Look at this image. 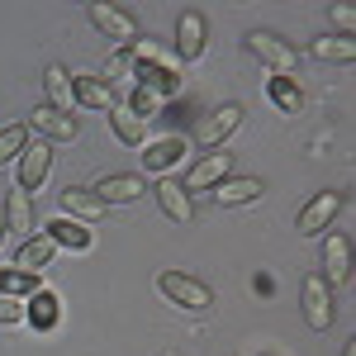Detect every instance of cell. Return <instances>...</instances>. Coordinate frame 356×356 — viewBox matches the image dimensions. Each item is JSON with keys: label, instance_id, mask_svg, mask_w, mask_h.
<instances>
[{"label": "cell", "instance_id": "1", "mask_svg": "<svg viewBox=\"0 0 356 356\" xmlns=\"http://www.w3.org/2000/svg\"><path fill=\"white\" fill-rule=\"evenodd\" d=\"M247 53L257 57L261 67H271V76H295V67H300V48L285 43L271 29H252L247 33Z\"/></svg>", "mask_w": 356, "mask_h": 356}, {"label": "cell", "instance_id": "2", "mask_svg": "<svg viewBox=\"0 0 356 356\" xmlns=\"http://www.w3.org/2000/svg\"><path fill=\"white\" fill-rule=\"evenodd\" d=\"M157 295H162V300H171L176 309H191V314L214 309V290H209L204 280L186 275V271H157Z\"/></svg>", "mask_w": 356, "mask_h": 356}, {"label": "cell", "instance_id": "3", "mask_svg": "<svg viewBox=\"0 0 356 356\" xmlns=\"http://www.w3.org/2000/svg\"><path fill=\"white\" fill-rule=\"evenodd\" d=\"M48 171H53V143L29 138L24 152L15 157V191H19V195H38V191H43V181H48Z\"/></svg>", "mask_w": 356, "mask_h": 356}, {"label": "cell", "instance_id": "4", "mask_svg": "<svg viewBox=\"0 0 356 356\" xmlns=\"http://www.w3.org/2000/svg\"><path fill=\"white\" fill-rule=\"evenodd\" d=\"M300 304H304V323H309L314 332H328V328H332V318H337V304H332V285H328V280H323L318 271L304 275Z\"/></svg>", "mask_w": 356, "mask_h": 356}, {"label": "cell", "instance_id": "5", "mask_svg": "<svg viewBox=\"0 0 356 356\" xmlns=\"http://www.w3.org/2000/svg\"><path fill=\"white\" fill-rule=\"evenodd\" d=\"M342 214V191H318L304 200V209L295 214V233L304 238H318V233H328L332 219Z\"/></svg>", "mask_w": 356, "mask_h": 356}, {"label": "cell", "instance_id": "6", "mask_svg": "<svg viewBox=\"0 0 356 356\" xmlns=\"http://www.w3.org/2000/svg\"><path fill=\"white\" fill-rule=\"evenodd\" d=\"M134 81L143 86V90H152L157 100H166V95H176L181 90V67H176V57H147V62H134Z\"/></svg>", "mask_w": 356, "mask_h": 356}, {"label": "cell", "instance_id": "7", "mask_svg": "<svg viewBox=\"0 0 356 356\" xmlns=\"http://www.w3.org/2000/svg\"><path fill=\"white\" fill-rule=\"evenodd\" d=\"M86 19L100 29L105 38H114L119 48H134L138 43V19L124 5H100V0H95V5H86Z\"/></svg>", "mask_w": 356, "mask_h": 356}, {"label": "cell", "instance_id": "8", "mask_svg": "<svg viewBox=\"0 0 356 356\" xmlns=\"http://www.w3.org/2000/svg\"><path fill=\"white\" fill-rule=\"evenodd\" d=\"M204 43H209L204 10H181V19H176V62H200Z\"/></svg>", "mask_w": 356, "mask_h": 356}, {"label": "cell", "instance_id": "9", "mask_svg": "<svg viewBox=\"0 0 356 356\" xmlns=\"http://www.w3.org/2000/svg\"><path fill=\"white\" fill-rule=\"evenodd\" d=\"M228 171H233V152H223V147H214V152H204L200 162L186 171V181H181V191L186 195H200V191H214L219 181H228Z\"/></svg>", "mask_w": 356, "mask_h": 356}, {"label": "cell", "instance_id": "10", "mask_svg": "<svg viewBox=\"0 0 356 356\" xmlns=\"http://www.w3.org/2000/svg\"><path fill=\"white\" fill-rule=\"evenodd\" d=\"M90 195H95L105 209H110V204H134V200L147 195V181H143L138 171H119V176H100Z\"/></svg>", "mask_w": 356, "mask_h": 356}, {"label": "cell", "instance_id": "11", "mask_svg": "<svg viewBox=\"0 0 356 356\" xmlns=\"http://www.w3.org/2000/svg\"><path fill=\"white\" fill-rule=\"evenodd\" d=\"M72 105H81V110H105L110 114L119 100H114V86L100 76V72H81V76H72Z\"/></svg>", "mask_w": 356, "mask_h": 356}, {"label": "cell", "instance_id": "12", "mask_svg": "<svg viewBox=\"0 0 356 356\" xmlns=\"http://www.w3.org/2000/svg\"><path fill=\"white\" fill-rule=\"evenodd\" d=\"M323 280L328 285H347L352 280V238L347 233H332L328 228V238H323Z\"/></svg>", "mask_w": 356, "mask_h": 356}, {"label": "cell", "instance_id": "13", "mask_svg": "<svg viewBox=\"0 0 356 356\" xmlns=\"http://www.w3.org/2000/svg\"><path fill=\"white\" fill-rule=\"evenodd\" d=\"M238 129H243V105H233V100H228V105H219V110L200 124V143H204V152L223 147V143L238 134Z\"/></svg>", "mask_w": 356, "mask_h": 356}, {"label": "cell", "instance_id": "14", "mask_svg": "<svg viewBox=\"0 0 356 356\" xmlns=\"http://www.w3.org/2000/svg\"><path fill=\"white\" fill-rule=\"evenodd\" d=\"M266 195V181L261 176H228L214 186V204L219 209H243V204H257Z\"/></svg>", "mask_w": 356, "mask_h": 356}, {"label": "cell", "instance_id": "15", "mask_svg": "<svg viewBox=\"0 0 356 356\" xmlns=\"http://www.w3.org/2000/svg\"><path fill=\"white\" fill-rule=\"evenodd\" d=\"M29 134H38L43 143H53V138L72 143V138L81 134V124H76L72 114H62V110H48V105H38V110L29 114Z\"/></svg>", "mask_w": 356, "mask_h": 356}, {"label": "cell", "instance_id": "16", "mask_svg": "<svg viewBox=\"0 0 356 356\" xmlns=\"http://www.w3.org/2000/svg\"><path fill=\"white\" fill-rule=\"evenodd\" d=\"M181 157H186V138L181 134H166V138H157V143H143V171H152V176H166Z\"/></svg>", "mask_w": 356, "mask_h": 356}, {"label": "cell", "instance_id": "17", "mask_svg": "<svg viewBox=\"0 0 356 356\" xmlns=\"http://www.w3.org/2000/svg\"><path fill=\"white\" fill-rule=\"evenodd\" d=\"M152 195H157V204H162V214H166L171 223H191V219H195V200L181 191V181H171V176H157Z\"/></svg>", "mask_w": 356, "mask_h": 356}, {"label": "cell", "instance_id": "18", "mask_svg": "<svg viewBox=\"0 0 356 356\" xmlns=\"http://www.w3.org/2000/svg\"><path fill=\"white\" fill-rule=\"evenodd\" d=\"M57 257V247L48 233H33V238H24L19 243V252H15V271H24V275H38L48 261Z\"/></svg>", "mask_w": 356, "mask_h": 356}, {"label": "cell", "instance_id": "19", "mask_svg": "<svg viewBox=\"0 0 356 356\" xmlns=\"http://www.w3.org/2000/svg\"><path fill=\"white\" fill-rule=\"evenodd\" d=\"M43 105L48 110H62V114H72V72L62 67V62H48L43 67Z\"/></svg>", "mask_w": 356, "mask_h": 356}, {"label": "cell", "instance_id": "20", "mask_svg": "<svg viewBox=\"0 0 356 356\" xmlns=\"http://www.w3.org/2000/svg\"><path fill=\"white\" fill-rule=\"evenodd\" d=\"M43 233L53 238V247H67V252H90V228H86V223H76V219H62V214H57Z\"/></svg>", "mask_w": 356, "mask_h": 356}, {"label": "cell", "instance_id": "21", "mask_svg": "<svg viewBox=\"0 0 356 356\" xmlns=\"http://www.w3.org/2000/svg\"><path fill=\"white\" fill-rule=\"evenodd\" d=\"M266 95H271L275 110L290 114V119L304 110V90H300V81H295V76H271V81H266Z\"/></svg>", "mask_w": 356, "mask_h": 356}, {"label": "cell", "instance_id": "22", "mask_svg": "<svg viewBox=\"0 0 356 356\" xmlns=\"http://www.w3.org/2000/svg\"><path fill=\"white\" fill-rule=\"evenodd\" d=\"M0 209H5V233H19V238H24V233H33V200H29V195L10 191Z\"/></svg>", "mask_w": 356, "mask_h": 356}, {"label": "cell", "instance_id": "23", "mask_svg": "<svg viewBox=\"0 0 356 356\" xmlns=\"http://www.w3.org/2000/svg\"><path fill=\"white\" fill-rule=\"evenodd\" d=\"M309 57H314V62H342V67H347V62H356V38H342V33L328 38V33H323V38L309 43Z\"/></svg>", "mask_w": 356, "mask_h": 356}, {"label": "cell", "instance_id": "24", "mask_svg": "<svg viewBox=\"0 0 356 356\" xmlns=\"http://www.w3.org/2000/svg\"><path fill=\"white\" fill-rule=\"evenodd\" d=\"M110 129H114V138H119L124 147H143V143H147V124H143L138 114H129L124 105L110 110Z\"/></svg>", "mask_w": 356, "mask_h": 356}, {"label": "cell", "instance_id": "25", "mask_svg": "<svg viewBox=\"0 0 356 356\" xmlns=\"http://www.w3.org/2000/svg\"><path fill=\"white\" fill-rule=\"evenodd\" d=\"M62 209L76 214V223H81V219H105V204L86 191V186H67V191H62Z\"/></svg>", "mask_w": 356, "mask_h": 356}, {"label": "cell", "instance_id": "26", "mask_svg": "<svg viewBox=\"0 0 356 356\" xmlns=\"http://www.w3.org/2000/svg\"><path fill=\"white\" fill-rule=\"evenodd\" d=\"M57 314H62V304H57V295H48V290H38V295L29 300V309H24V318H29L38 332L57 328Z\"/></svg>", "mask_w": 356, "mask_h": 356}, {"label": "cell", "instance_id": "27", "mask_svg": "<svg viewBox=\"0 0 356 356\" xmlns=\"http://www.w3.org/2000/svg\"><path fill=\"white\" fill-rule=\"evenodd\" d=\"M38 290H43L38 275H24V271H15V266L0 271V295H5V300H24V295H38Z\"/></svg>", "mask_w": 356, "mask_h": 356}, {"label": "cell", "instance_id": "28", "mask_svg": "<svg viewBox=\"0 0 356 356\" xmlns=\"http://www.w3.org/2000/svg\"><path fill=\"white\" fill-rule=\"evenodd\" d=\"M24 143H29V124H5V129H0V166L15 162V157L24 152Z\"/></svg>", "mask_w": 356, "mask_h": 356}, {"label": "cell", "instance_id": "29", "mask_svg": "<svg viewBox=\"0 0 356 356\" xmlns=\"http://www.w3.org/2000/svg\"><path fill=\"white\" fill-rule=\"evenodd\" d=\"M124 110L138 114V119L147 124V119H152V110H157V95H152V90H143V86H134V95H129V105H124Z\"/></svg>", "mask_w": 356, "mask_h": 356}, {"label": "cell", "instance_id": "30", "mask_svg": "<svg viewBox=\"0 0 356 356\" xmlns=\"http://www.w3.org/2000/svg\"><path fill=\"white\" fill-rule=\"evenodd\" d=\"M24 323V300H5L0 295V328H19Z\"/></svg>", "mask_w": 356, "mask_h": 356}, {"label": "cell", "instance_id": "31", "mask_svg": "<svg viewBox=\"0 0 356 356\" xmlns=\"http://www.w3.org/2000/svg\"><path fill=\"white\" fill-rule=\"evenodd\" d=\"M124 72H134V57H129V48H119V53L105 62V72H100V76L110 81V76H124Z\"/></svg>", "mask_w": 356, "mask_h": 356}, {"label": "cell", "instance_id": "32", "mask_svg": "<svg viewBox=\"0 0 356 356\" xmlns=\"http://www.w3.org/2000/svg\"><path fill=\"white\" fill-rule=\"evenodd\" d=\"M332 24L342 29V38H352V24H356V10H352V5H332Z\"/></svg>", "mask_w": 356, "mask_h": 356}, {"label": "cell", "instance_id": "33", "mask_svg": "<svg viewBox=\"0 0 356 356\" xmlns=\"http://www.w3.org/2000/svg\"><path fill=\"white\" fill-rule=\"evenodd\" d=\"M342 356H356V342H347V347H342Z\"/></svg>", "mask_w": 356, "mask_h": 356}, {"label": "cell", "instance_id": "34", "mask_svg": "<svg viewBox=\"0 0 356 356\" xmlns=\"http://www.w3.org/2000/svg\"><path fill=\"white\" fill-rule=\"evenodd\" d=\"M0 243H5V209H0Z\"/></svg>", "mask_w": 356, "mask_h": 356}]
</instances>
